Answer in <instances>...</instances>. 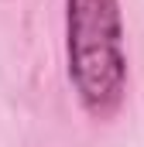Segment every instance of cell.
Instances as JSON below:
<instances>
[{
	"label": "cell",
	"mask_w": 144,
	"mask_h": 147,
	"mask_svg": "<svg viewBox=\"0 0 144 147\" xmlns=\"http://www.w3.org/2000/svg\"><path fill=\"white\" fill-rule=\"evenodd\" d=\"M69 82L82 110L107 120L127 92V51L120 0H65Z\"/></svg>",
	"instance_id": "1"
}]
</instances>
